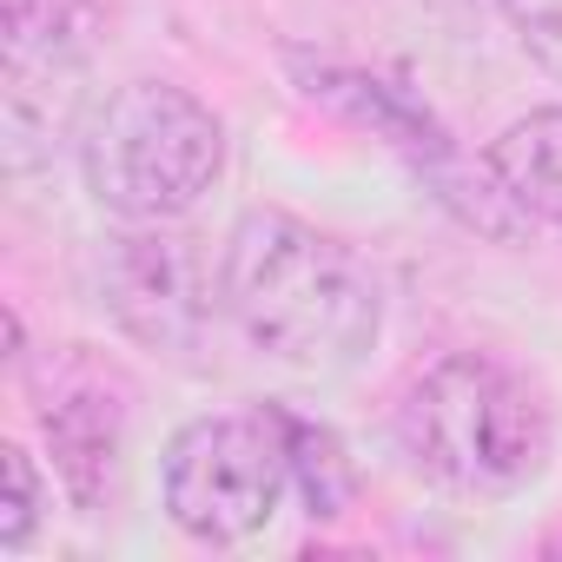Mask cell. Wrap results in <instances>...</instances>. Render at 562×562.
Returning a JSON list of instances; mask_svg holds the SVG:
<instances>
[{
	"label": "cell",
	"instance_id": "52a82bcc",
	"mask_svg": "<svg viewBox=\"0 0 562 562\" xmlns=\"http://www.w3.org/2000/svg\"><path fill=\"white\" fill-rule=\"evenodd\" d=\"M41 430L54 443L67 496L87 516H100L120 496V404H106L100 384H54L41 397Z\"/></svg>",
	"mask_w": 562,
	"mask_h": 562
},
{
	"label": "cell",
	"instance_id": "8992f818",
	"mask_svg": "<svg viewBox=\"0 0 562 562\" xmlns=\"http://www.w3.org/2000/svg\"><path fill=\"white\" fill-rule=\"evenodd\" d=\"M87 106V47L60 27L54 0L8 8V87H0V146L8 172H34L74 133Z\"/></svg>",
	"mask_w": 562,
	"mask_h": 562
},
{
	"label": "cell",
	"instance_id": "7c38bea8",
	"mask_svg": "<svg viewBox=\"0 0 562 562\" xmlns=\"http://www.w3.org/2000/svg\"><path fill=\"white\" fill-rule=\"evenodd\" d=\"M503 14H509L522 54H529L549 80H562V0H503Z\"/></svg>",
	"mask_w": 562,
	"mask_h": 562
},
{
	"label": "cell",
	"instance_id": "9c48e42d",
	"mask_svg": "<svg viewBox=\"0 0 562 562\" xmlns=\"http://www.w3.org/2000/svg\"><path fill=\"white\" fill-rule=\"evenodd\" d=\"M278 417H285V443H292V490H299V503L312 516H345L358 476H351V457H345L338 430L318 424V417H299V411H278Z\"/></svg>",
	"mask_w": 562,
	"mask_h": 562
},
{
	"label": "cell",
	"instance_id": "277c9868",
	"mask_svg": "<svg viewBox=\"0 0 562 562\" xmlns=\"http://www.w3.org/2000/svg\"><path fill=\"white\" fill-rule=\"evenodd\" d=\"M166 516L212 549L251 542L278 503L292 496V443L278 411H218L192 417L159 463Z\"/></svg>",
	"mask_w": 562,
	"mask_h": 562
},
{
	"label": "cell",
	"instance_id": "5b68a950",
	"mask_svg": "<svg viewBox=\"0 0 562 562\" xmlns=\"http://www.w3.org/2000/svg\"><path fill=\"white\" fill-rule=\"evenodd\" d=\"M100 292H106V312L139 345L199 351L225 312V271H212L199 238L166 218V225H133V232L106 238Z\"/></svg>",
	"mask_w": 562,
	"mask_h": 562
},
{
	"label": "cell",
	"instance_id": "ba28073f",
	"mask_svg": "<svg viewBox=\"0 0 562 562\" xmlns=\"http://www.w3.org/2000/svg\"><path fill=\"white\" fill-rule=\"evenodd\" d=\"M490 179L509 205L542 225H562V106H536L490 139Z\"/></svg>",
	"mask_w": 562,
	"mask_h": 562
},
{
	"label": "cell",
	"instance_id": "4fadbf2b",
	"mask_svg": "<svg viewBox=\"0 0 562 562\" xmlns=\"http://www.w3.org/2000/svg\"><path fill=\"white\" fill-rule=\"evenodd\" d=\"M8 8H27V0H8Z\"/></svg>",
	"mask_w": 562,
	"mask_h": 562
},
{
	"label": "cell",
	"instance_id": "7a4b0ae2",
	"mask_svg": "<svg viewBox=\"0 0 562 562\" xmlns=\"http://www.w3.org/2000/svg\"><path fill=\"white\" fill-rule=\"evenodd\" d=\"M397 443L443 490L509 496L542 470L549 424L516 371H503L496 358H476V351H450L404 384Z\"/></svg>",
	"mask_w": 562,
	"mask_h": 562
},
{
	"label": "cell",
	"instance_id": "3957f363",
	"mask_svg": "<svg viewBox=\"0 0 562 562\" xmlns=\"http://www.w3.org/2000/svg\"><path fill=\"white\" fill-rule=\"evenodd\" d=\"M87 192L126 225L186 218L225 172L218 113L172 80H126L80 133Z\"/></svg>",
	"mask_w": 562,
	"mask_h": 562
},
{
	"label": "cell",
	"instance_id": "8fae6325",
	"mask_svg": "<svg viewBox=\"0 0 562 562\" xmlns=\"http://www.w3.org/2000/svg\"><path fill=\"white\" fill-rule=\"evenodd\" d=\"M0 476H8V496H0V549H27V536L47 516V483L34 470V450L8 443L0 450Z\"/></svg>",
	"mask_w": 562,
	"mask_h": 562
},
{
	"label": "cell",
	"instance_id": "6da1fadb",
	"mask_svg": "<svg viewBox=\"0 0 562 562\" xmlns=\"http://www.w3.org/2000/svg\"><path fill=\"white\" fill-rule=\"evenodd\" d=\"M225 312L232 325L292 371H351L378 345L371 271L318 225L292 212H245L225 238Z\"/></svg>",
	"mask_w": 562,
	"mask_h": 562
},
{
	"label": "cell",
	"instance_id": "30bf717a",
	"mask_svg": "<svg viewBox=\"0 0 562 562\" xmlns=\"http://www.w3.org/2000/svg\"><path fill=\"white\" fill-rule=\"evenodd\" d=\"M305 93H312V100H331V106H345L351 120H364V126H378V133H391L404 153H443V133H437L430 120H417V106H404V100H397L384 80H364V74H331V67H318Z\"/></svg>",
	"mask_w": 562,
	"mask_h": 562
}]
</instances>
